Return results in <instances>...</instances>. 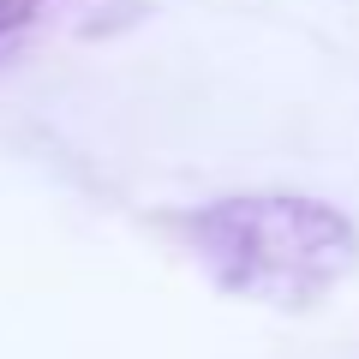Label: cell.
Instances as JSON below:
<instances>
[{
	"instance_id": "6da1fadb",
	"label": "cell",
	"mask_w": 359,
	"mask_h": 359,
	"mask_svg": "<svg viewBox=\"0 0 359 359\" xmlns=\"http://www.w3.org/2000/svg\"><path fill=\"white\" fill-rule=\"evenodd\" d=\"M222 287L276 306H306L353 264V228L311 198H228L192 222Z\"/></svg>"
},
{
	"instance_id": "7a4b0ae2",
	"label": "cell",
	"mask_w": 359,
	"mask_h": 359,
	"mask_svg": "<svg viewBox=\"0 0 359 359\" xmlns=\"http://www.w3.org/2000/svg\"><path fill=\"white\" fill-rule=\"evenodd\" d=\"M30 13H36V0H0V36H6V30H18Z\"/></svg>"
}]
</instances>
